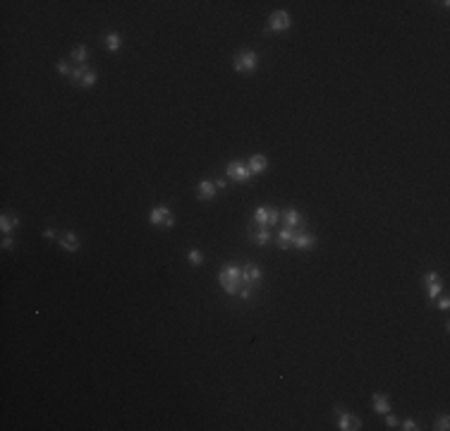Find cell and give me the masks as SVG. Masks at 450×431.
I'll return each mask as SVG.
<instances>
[{"instance_id": "obj_18", "label": "cell", "mask_w": 450, "mask_h": 431, "mask_svg": "<svg viewBox=\"0 0 450 431\" xmlns=\"http://www.w3.org/2000/svg\"><path fill=\"white\" fill-rule=\"evenodd\" d=\"M295 233H297V230L283 228L281 233L275 235V242H278V247H281V249H290V247H292V237H295Z\"/></svg>"}, {"instance_id": "obj_2", "label": "cell", "mask_w": 450, "mask_h": 431, "mask_svg": "<svg viewBox=\"0 0 450 431\" xmlns=\"http://www.w3.org/2000/svg\"><path fill=\"white\" fill-rule=\"evenodd\" d=\"M232 68H235V72H239V75H249V72H254V70L259 68V55H256L254 51L237 53L235 60H232Z\"/></svg>"}, {"instance_id": "obj_13", "label": "cell", "mask_w": 450, "mask_h": 431, "mask_svg": "<svg viewBox=\"0 0 450 431\" xmlns=\"http://www.w3.org/2000/svg\"><path fill=\"white\" fill-rule=\"evenodd\" d=\"M247 168H249V173H252V175H261L263 170L268 168V158H266L263 153H254V156L247 161Z\"/></svg>"}, {"instance_id": "obj_25", "label": "cell", "mask_w": 450, "mask_h": 431, "mask_svg": "<svg viewBox=\"0 0 450 431\" xmlns=\"http://www.w3.org/2000/svg\"><path fill=\"white\" fill-rule=\"evenodd\" d=\"M386 424H388V429H395V426H398V417L391 412H386Z\"/></svg>"}, {"instance_id": "obj_27", "label": "cell", "mask_w": 450, "mask_h": 431, "mask_svg": "<svg viewBox=\"0 0 450 431\" xmlns=\"http://www.w3.org/2000/svg\"><path fill=\"white\" fill-rule=\"evenodd\" d=\"M12 247H15V240H12L10 235H5L3 237V249H12Z\"/></svg>"}, {"instance_id": "obj_4", "label": "cell", "mask_w": 450, "mask_h": 431, "mask_svg": "<svg viewBox=\"0 0 450 431\" xmlns=\"http://www.w3.org/2000/svg\"><path fill=\"white\" fill-rule=\"evenodd\" d=\"M292 26V19H290L288 10H275L271 17H268V24H266V31L268 34H283Z\"/></svg>"}, {"instance_id": "obj_15", "label": "cell", "mask_w": 450, "mask_h": 431, "mask_svg": "<svg viewBox=\"0 0 450 431\" xmlns=\"http://www.w3.org/2000/svg\"><path fill=\"white\" fill-rule=\"evenodd\" d=\"M17 225H19L17 216H12V213H3V216H0V233H3V235H10Z\"/></svg>"}, {"instance_id": "obj_10", "label": "cell", "mask_w": 450, "mask_h": 431, "mask_svg": "<svg viewBox=\"0 0 450 431\" xmlns=\"http://www.w3.org/2000/svg\"><path fill=\"white\" fill-rule=\"evenodd\" d=\"M424 285H426V295H429V300H436V297L443 292L441 278H438L436 271H429V273L424 276Z\"/></svg>"}, {"instance_id": "obj_9", "label": "cell", "mask_w": 450, "mask_h": 431, "mask_svg": "<svg viewBox=\"0 0 450 431\" xmlns=\"http://www.w3.org/2000/svg\"><path fill=\"white\" fill-rule=\"evenodd\" d=\"M225 173H228V178H232L235 182H249V180H252L249 168H247L245 163H239V161H230L228 168H225Z\"/></svg>"}, {"instance_id": "obj_29", "label": "cell", "mask_w": 450, "mask_h": 431, "mask_svg": "<svg viewBox=\"0 0 450 431\" xmlns=\"http://www.w3.org/2000/svg\"><path fill=\"white\" fill-rule=\"evenodd\" d=\"M43 237H46V240H55V237H58V233H55L53 228H46V230H43Z\"/></svg>"}, {"instance_id": "obj_24", "label": "cell", "mask_w": 450, "mask_h": 431, "mask_svg": "<svg viewBox=\"0 0 450 431\" xmlns=\"http://www.w3.org/2000/svg\"><path fill=\"white\" fill-rule=\"evenodd\" d=\"M433 429H438V431H448V429H450V417H448V414H443L441 419H438V422L433 424Z\"/></svg>"}, {"instance_id": "obj_14", "label": "cell", "mask_w": 450, "mask_h": 431, "mask_svg": "<svg viewBox=\"0 0 450 431\" xmlns=\"http://www.w3.org/2000/svg\"><path fill=\"white\" fill-rule=\"evenodd\" d=\"M60 247H62L65 252L75 254L77 249H79V237H77L72 230H67V233H62V235H60Z\"/></svg>"}, {"instance_id": "obj_6", "label": "cell", "mask_w": 450, "mask_h": 431, "mask_svg": "<svg viewBox=\"0 0 450 431\" xmlns=\"http://www.w3.org/2000/svg\"><path fill=\"white\" fill-rule=\"evenodd\" d=\"M75 84H79L82 89H91V86L96 84V79H98V75H96L94 70H89L86 65H77L75 72H72V77H70Z\"/></svg>"}, {"instance_id": "obj_20", "label": "cell", "mask_w": 450, "mask_h": 431, "mask_svg": "<svg viewBox=\"0 0 450 431\" xmlns=\"http://www.w3.org/2000/svg\"><path fill=\"white\" fill-rule=\"evenodd\" d=\"M86 60H89V48H86V46H77L75 51H72V62L84 65Z\"/></svg>"}, {"instance_id": "obj_26", "label": "cell", "mask_w": 450, "mask_h": 431, "mask_svg": "<svg viewBox=\"0 0 450 431\" xmlns=\"http://www.w3.org/2000/svg\"><path fill=\"white\" fill-rule=\"evenodd\" d=\"M400 429H405V431H414V429H417V422H414V419H405Z\"/></svg>"}, {"instance_id": "obj_11", "label": "cell", "mask_w": 450, "mask_h": 431, "mask_svg": "<svg viewBox=\"0 0 450 431\" xmlns=\"http://www.w3.org/2000/svg\"><path fill=\"white\" fill-rule=\"evenodd\" d=\"M314 245H316V237L311 235V233H302V230H297L295 237H292V247H295V249H311Z\"/></svg>"}, {"instance_id": "obj_23", "label": "cell", "mask_w": 450, "mask_h": 431, "mask_svg": "<svg viewBox=\"0 0 450 431\" xmlns=\"http://www.w3.org/2000/svg\"><path fill=\"white\" fill-rule=\"evenodd\" d=\"M55 68H58V72L62 77H72V72H75V68H70L67 60H58V65H55Z\"/></svg>"}, {"instance_id": "obj_22", "label": "cell", "mask_w": 450, "mask_h": 431, "mask_svg": "<svg viewBox=\"0 0 450 431\" xmlns=\"http://www.w3.org/2000/svg\"><path fill=\"white\" fill-rule=\"evenodd\" d=\"M187 261L192 263V266H201V263H204V254L199 252V249H189V252H187Z\"/></svg>"}, {"instance_id": "obj_30", "label": "cell", "mask_w": 450, "mask_h": 431, "mask_svg": "<svg viewBox=\"0 0 450 431\" xmlns=\"http://www.w3.org/2000/svg\"><path fill=\"white\" fill-rule=\"evenodd\" d=\"M213 185H216V189H225V187H228V182H225V180H216Z\"/></svg>"}, {"instance_id": "obj_17", "label": "cell", "mask_w": 450, "mask_h": 431, "mask_svg": "<svg viewBox=\"0 0 450 431\" xmlns=\"http://www.w3.org/2000/svg\"><path fill=\"white\" fill-rule=\"evenodd\" d=\"M245 273H247V278H249V283L254 287H259V283H261L263 278V271L256 266V263H245Z\"/></svg>"}, {"instance_id": "obj_12", "label": "cell", "mask_w": 450, "mask_h": 431, "mask_svg": "<svg viewBox=\"0 0 450 431\" xmlns=\"http://www.w3.org/2000/svg\"><path fill=\"white\" fill-rule=\"evenodd\" d=\"M216 185H213L211 180H201L199 185H196V196L201 199V202H211V199H216Z\"/></svg>"}, {"instance_id": "obj_5", "label": "cell", "mask_w": 450, "mask_h": 431, "mask_svg": "<svg viewBox=\"0 0 450 431\" xmlns=\"http://www.w3.org/2000/svg\"><path fill=\"white\" fill-rule=\"evenodd\" d=\"M254 223L256 225H261V228L278 225V223H281V211L273 209V206H256L254 209Z\"/></svg>"}, {"instance_id": "obj_19", "label": "cell", "mask_w": 450, "mask_h": 431, "mask_svg": "<svg viewBox=\"0 0 450 431\" xmlns=\"http://www.w3.org/2000/svg\"><path fill=\"white\" fill-rule=\"evenodd\" d=\"M120 46H122V39H120L115 31H111V34H106V48L111 53H115V51H120Z\"/></svg>"}, {"instance_id": "obj_1", "label": "cell", "mask_w": 450, "mask_h": 431, "mask_svg": "<svg viewBox=\"0 0 450 431\" xmlns=\"http://www.w3.org/2000/svg\"><path fill=\"white\" fill-rule=\"evenodd\" d=\"M218 283H221V287L228 295H239L242 300H249L252 292L256 290V287L249 283V278H247L245 266H237V263H225V266H221V271H218Z\"/></svg>"}, {"instance_id": "obj_7", "label": "cell", "mask_w": 450, "mask_h": 431, "mask_svg": "<svg viewBox=\"0 0 450 431\" xmlns=\"http://www.w3.org/2000/svg\"><path fill=\"white\" fill-rule=\"evenodd\" d=\"M281 218H283V228H290V230H299L304 228V216L297 211V209H285L281 211Z\"/></svg>"}, {"instance_id": "obj_28", "label": "cell", "mask_w": 450, "mask_h": 431, "mask_svg": "<svg viewBox=\"0 0 450 431\" xmlns=\"http://www.w3.org/2000/svg\"><path fill=\"white\" fill-rule=\"evenodd\" d=\"M438 309H443V312H448V309H450V300H448V297H441V300H438Z\"/></svg>"}, {"instance_id": "obj_21", "label": "cell", "mask_w": 450, "mask_h": 431, "mask_svg": "<svg viewBox=\"0 0 450 431\" xmlns=\"http://www.w3.org/2000/svg\"><path fill=\"white\" fill-rule=\"evenodd\" d=\"M268 240H271V233H268V228H261V225H259V228H256V233H254V242H256L259 247H263L266 242H268Z\"/></svg>"}, {"instance_id": "obj_16", "label": "cell", "mask_w": 450, "mask_h": 431, "mask_svg": "<svg viewBox=\"0 0 450 431\" xmlns=\"http://www.w3.org/2000/svg\"><path fill=\"white\" fill-rule=\"evenodd\" d=\"M371 403H374V412L376 414L391 412V400H388V395H383V393H374Z\"/></svg>"}, {"instance_id": "obj_3", "label": "cell", "mask_w": 450, "mask_h": 431, "mask_svg": "<svg viewBox=\"0 0 450 431\" xmlns=\"http://www.w3.org/2000/svg\"><path fill=\"white\" fill-rule=\"evenodd\" d=\"M149 223H151L153 228H172L175 225V216L170 211L168 206H153L151 211H149Z\"/></svg>"}, {"instance_id": "obj_8", "label": "cell", "mask_w": 450, "mask_h": 431, "mask_svg": "<svg viewBox=\"0 0 450 431\" xmlns=\"http://www.w3.org/2000/svg\"><path fill=\"white\" fill-rule=\"evenodd\" d=\"M335 414H338V429L340 431L362 429V419H359V417H355V414H350V412H342L340 407H335Z\"/></svg>"}]
</instances>
